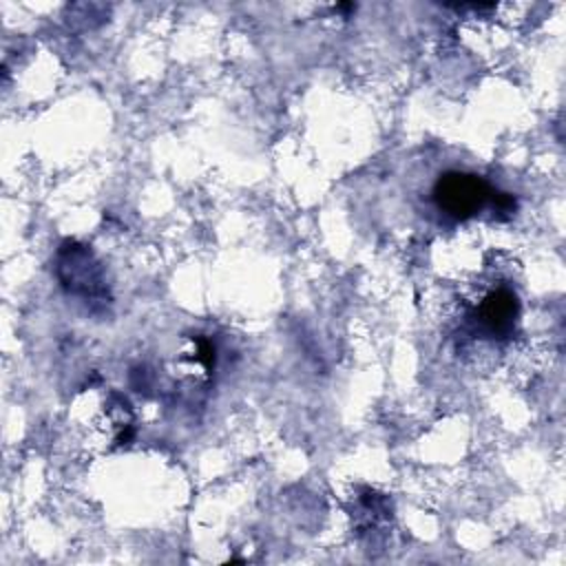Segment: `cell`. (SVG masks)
<instances>
[{
    "mask_svg": "<svg viewBox=\"0 0 566 566\" xmlns=\"http://www.w3.org/2000/svg\"><path fill=\"white\" fill-rule=\"evenodd\" d=\"M491 190L484 179L469 175V172H444L433 188L436 203L442 212L455 219L473 217L484 201L489 199Z\"/></svg>",
    "mask_w": 566,
    "mask_h": 566,
    "instance_id": "1",
    "label": "cell"
},
{
    "mask_svg": "<svg viewBox=\"0 0 566 566\" xmlns=\"http://www.w3.org/2000/svg\"><path fill=\"white\" fill-rule=\"evenodd\" d=\"M517 316V298L511 290H491L484 301L480 303V325L493 334V336H504L513 329Z\"/></svg>",
    "mask_w": 566,
    "mask_h": 566,
    "instance_id": "2",
    "label": "cell"
}]
</instances>
